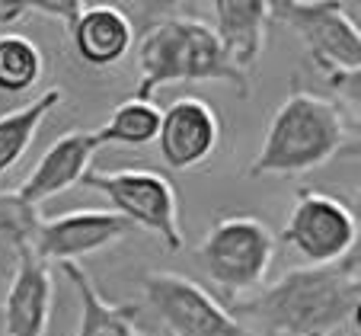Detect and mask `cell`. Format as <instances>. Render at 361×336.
<instances>
[{
  "mask_svg": "<svg viewBox=\"0 0 361 336\" xmlns=\"http://www.w3.org/2000/svg\"><path fill=\"white\" fill-rule=\"evenodd\" d=\"M160 109L154 100H125L112 109V116L106 119L99 131H96V141L99 144H122V148H144V144L157 141L160 131Z\"/></svg>",
  "mask_w": 361,
  "mask_h": 336,
  "instance_id": "e0dca14e",
  "label": "cell"
},
{
  "mask_svg": "<svg viewBox=\"0 0 361 336\" xmlns=\"http://www.w3.org/2000/svg\"><path fill=\"white\" fill-rule=\"evenodd\" d=\"M0 336H7V333H4V323H0Z\"/></svg>",
  "mask_w": 361,
  "mask_h": 336,
  "instance_id": "ffe728a7",
  "label": "cell"
},
{
  "mask_svg": "<svg viewBox=\"0 0 361 336\" xmlns=\"http://www.w3.org/2000/svg\"><path fill=\"white\" fill-rule=\"evenodd\" d=\"M164 336H170V333H164Z\"/></svg>",
  "mask_w": 361,
  "mask_h": 336,
  "instance_id": "44dd1931",
  "label": "cell"
},
{
  "mask_svg": "<svg viewBox=\"0 0 361 336\" xmlns=\"http://www.w3.org/2000/svg\"><path fill=\"white\" fill-rule=\"evenodd\" d=\"M61 100H64L61 87H48L45 93L35 96L32 103L0 116V176H4L10 167L20 164V157L29 151V144L39 135L42 122L48 119V112L58 109Z\"/></svg>",
  "mask_w": 361,
  "mask_h": 336,
  "instance_id": "2e32d148",
  "label": "cell"
},
{
  "mask_svg": "<svg viewBox=\"0 0 361 336\" xmlns=\"http://www.w3.org/2000/svg\"><path fill=\"white\" fill-rule=\"evenodd\" d=\"M45 74V55L29 35L4 32L0 35V93L20 96L29 93Z\"/></svg>",
  "mask_w": 361,
  "mask_h": 336,
  "instance_id": "d6986e66",
  "label": "cell"
},
{
  "mask_svg": "<svg viewBox=\"0 0 361 336\" xmlns=\"http://www.w3.org/2000/svg\"><path fill=\"white\" fill-rule=\"evenodd\" d=\"M99 148L102 144L96 141V131H68L42 154L39 164L32 167V173L23 179V186L16 192L29 205L39 208L42 202L55 199V196L68 192L71 186L83 183Z\"/></svg>",
  "mask_w": 361,
  "mask_h": 336,
  "instance_id": "8fae6325",
  "label": "cell"
},
{
  "mask_svg": "<svg viewBox=\"0 0 361 336\" xmlns=\"http://www.w3.org/2000/svg\"><path fill=\"white\" fill-rule=\"evenodd\" d=\"M39 224V208L29 205L20 192H0V263L16 266L20 260L32 256Z\"/></svg>",
  "mask_w": 361,
  "mask_h": 336,
  "instance_id": "ac0fdd59",
  "label": "cell"
},
{
  "mask_svg": "<svg viewBox=\"0 0 361 336\" xmlns=\"http://www.w3.org/2000/svg\"><path fill=\"white\" fill-rule=\"evenodd\" d=\"M68 282L77 288L80 298V330L77 336H147L137 330V304H109L96 292L93 279L80 263H58Z\"/></svg>",
  "mask_w": 361,
  "mask_h": 336,
  "instance_id": "9a60e30c",
  "label": "cell"
},
{
  "mask_svg": "<svg viewBox=\"0 0 361 336\" xmlns=\"http://www.w3.org/2000/svg\"><path fill=\"white\" fill-rule=\"evenodd\" d=\"M348 4L339 0H275L269 4L272 23H285L300 35L307 55L323 80L358 106L361 83V32L345 13Z\"/></svg>",
  "mask_w": 361,
  "mask_h": 336,
  "instance_id": "277c9868",
  "label": "cell"
},
{
  "mask_svg": "<svg viewBox=\"0 0 361 336\" xmlns=\"http://www.w3.org/2000/svg\"><path fill=\"white\" fill-rule=\"evenodd\" d=\"M83 186L102 192L112 212L135 227L157 234L166 250H183L185 237L179 227V199L173 183L157 170H96L90 167Z\"/></svg>",
  "mask_w": 361,
  "mask_h": 336,
  "instance_id": "8992f818",
  "label": "cell"
},
{
  "mask_svg": "<svg viewBox=\"0 0 361 336\" xmlns=\"http://www.w3.org/2000/svg\"><path fill=\"white\" fill-rule=\"evenodd\" d=\"M147 304L170 336H256L198 282L176 272H150L144 279Z\"/></svg>",
  "mask_w": 361,
  "mask_h": 336,
  "instance_id": "ba28073f",
  "label": "cell"
},
{
  "mask_svg": "<svg viewBox=\"0 0 361 336\" xmlns=\"http://www.w3.org/2000/svg\"><path fill=\"white\" fill-rule=\"evenodd\" d=\"M131 234H135V224L125 221L122 215L102 212V208H77L58 218H42L32 256H39L42 263H77Z\"/></svg>",
  "mask_w": 361,
  "mask_h": 336,
  "instance_id": "9c48e42d",
  "label": "cell"
},
{
  "mask_svg": "<svg viewBox=\"0 0 361 336\" xmlns=\"http://www.w3.org/2000/svg\"><path fill=\"white\" fill-rule=\"evenodd\" d=\"M281 240L304 266H329L358 250V215L342 199L300 186L281 227Z\"/></svg>",
  "mask_w": 361,
  "mask_h": 336,
  "instance_id": "52a82bcc",
  "label": "cell"
},
{
  "mask_svg": "<svg viewBox=\"0 0 361 336\" xmlns=\"http://www.w3.org/2000/svg\"><path fill=\"white\" fill-rule=\"evenodd\" d=\"M361 301L358 250L329 266L288 269L272 285L227 308L256 336H333L355 320Z\"/></svg>",
  "mask_w": 361,
  "mask_h": 336,
  "instance_id": "6da1fadb",
  "label": "cell"
},
{
  "mask_svg": "<svg viewBox=\"0 0 361 336\" xmlns=\"http://www.w3.org/2000/svg\"><path fill=\"white\" fill-rule=\"evenodd\" d=\"M275 260V234L250 215H231L212 224L198 247V263L208 279L231 298H250L266 285Z\"/></svg>",
  "mask_w": 361,
  "mask_h": 336,
  "instance_id": "5b68a950",
  "label": "cell"
},
{
  "mask_svg": "<svg viewBox=\"0 0 361 336\" xmlns=\"http://www.w3.org/2000/svg\"><path fill=\"white\" fill-rule=\"evenodd\" d=\"M55 301L51 269L39 256H26L13 266L7 298H4V333L7 336H45Z\"/></svg>",
  "mask_w": 361,
  "mask_h": 336,
  "instance_id": "7c38bea8",
  "label": "cell"
},
{
  "mask_svg": "<svg viewBox=\"0 0 361 336\" xmlns=\"http://www.w3.org/2000/svg\"><path fill=\"white\" fill-rule=\"evenodd\" d=\"M221 144V119L198 96H179L160 116L157 148L170 170H195Z\"/></svg>",
  "mask_w": 361,
  "mask_h": 336,
  "instance_id": "30bf717a",
  "label": "cell"
},
{
  "mask_svg": "<svg viewBox=\"0 0 361 336\" xmlns=\"http://www.w3.org/2000/svg\"><path fill=\"white\" fill-rule=\"evenodd\" d=\"M348 144L342 109L310 90H291L266 125V138L246 176H298L329 164Z\"/></svg>",
  "mask_w": 361,
  "mask_h": 336,
  "instance_id": "3957f363",
  "label": "cell"
},
{
  "mask_svg": "<svg viewBox=\"0 0 361 336\" xmlns=\"http://www.w3.org/2000/svg\"><path fill=\"white\" fill-rule=\"evenodd\" d=\"M214 35L224 55L243 74H250L266 48V29L272 23L269 0H214Z\"/></svg>",
  "mask_w": 361,
  "mask_h": 336,
  "instance_id": "5bb4252c",
  "label": "cell"
},
{
  "mask_svg": "<svg viewBox=\"0 0 361 336\" xmlns=\"http://www.w3.org/2000/svg\"><path fill=\"white\" fill-rule=\"evenodd\" d=\"M68 39L83 64L112 68L122 58H128L131 45H135V26H131L128 13L118 10L116 4H83Z\"/></svg>",
  "mask_w": 361,
  "mask_h": 336,
  "instance_id": "4fadbf2b",
  "label": "cell"
},
{
  "mask_svg": "<svg viewBox=\"0 0 361 336\" xmlns=\"http://www.w3.org/2000/svg\"><path fill=\"white\" fill-rule=\"evenodd\" d=\"M231 83L250 96V74L237 71L224 55L214 29L195 16H166L144 32L137 45L135 100H154L166 83Z\"/></svg>",
  "mask_w": 361,
  "mask_h": 336,
  "instance_id": "7a4b0ae2",
  "label": "cell"
}]
</instances>
